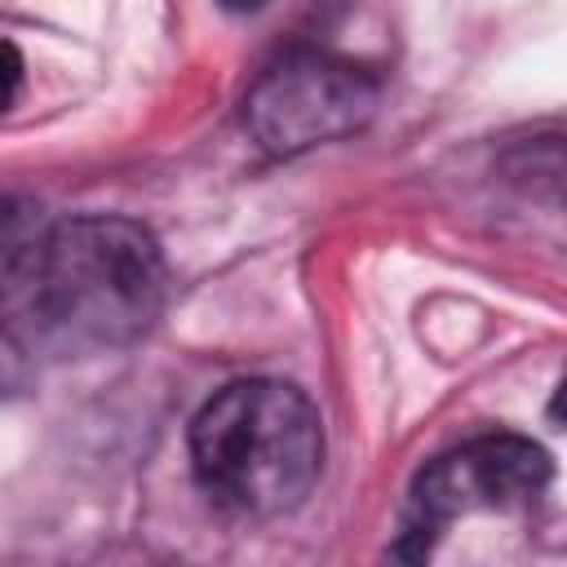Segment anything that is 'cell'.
<instances>
[{"instance_id": "277c9868", "label": "cell", "mask_w": 567, "mask_h": 567, "mask_svg": "<svg viewBox=\"0 0 567 567\" xmlns=\"http://www.w3.org/2000/svg\"><path fill=\"white\" fill-rule=\"evenodd\" d=\"M377 111V80L332 53L297 49L266 66L244 97L248 133L275 151L297 155L354 133Z\"/></svg>"}, {"instance_id": "3957f363", "label": "cell", "mask_w": 567, "mask_h": 567, "mask_svg": "<svg viewBox=\"0 0 567 567\" xmlns=\"http://www.w3.org/2000/svg\"><path fill=\"white\" fill-rule=\"evenodd\" d=\"M549 487V456L518 434H483L434 456L408 496L399 558H425L434 540L474 514H523Z\"/></svg>"}, {"instance_id": "6da1fadb", "label": "cell", "mask_w": 567, "mask_h": 567, "mask_svg": "<svg viewBox=\"0 0 567 567\" xmlns=\"http://www.w3.org/2000/svg\"><path fill=\"white\" fill-rule=\"evenodd\" d=\"M164 261L128 217H66L22 239L0 279V337L31 363H84L133 346L159 315Z\"/></svg>"}, {"instance_id": "7a4b0ae2", "label": "cell", "mask_w": 567, "mask_h": 567, "mask_svg": "<svg viewBox=\"0 0 567 567\" xmlns=\"http://www.w3.org/2000/svg\"><path fill=\"white\" fill-rule=\"evenodd\" d=\"M190 465L221 505L257 518L288 514L323 470L319 412L288 381H230L190 421Z\"/></svg>"}, {"instance_id": "5b68a950", "label": "cell", "mask_w": 567, "mask_h": 567, "mask_svg": "<svg viewBox=\"0 0 567 567\" xmlns=\"http://www.w3.org/2000/svg\"><path fill=\"white\" fill-rule=\"evenodd\" d=\"M27 230H31V204L0 195V252L4 248H18L27 239Z\"/></svg>"}, {"instance_id": "8992f818", "label": "cell", "mask_w": 567, "mask_h": 567, "mask_svg": "<svg viewBox=\"0 0 567 567\" xmlns=\"http://www.w3.org/2000/svg\"><path fill=\"white\" fill-rule=\"evenodd\" d=\"M18 84H22V53L9 40H0V111L13 102Z\"/></svg>"}, {"instance_id": "52a82bcc", "label": "cell", "mask_w": 567, "mask_h": 567, "mask_svg": "<svg viewBox=\"0 0 567 567\" xmlns=\"http://www.w3.org/2000/svg\"><path fill=\"white\" fill-rule=\"evenodd\" d=\"M221 4H226L230 13H252V9H261L266 0H221Z\"/></svg>"}]
</instances>
